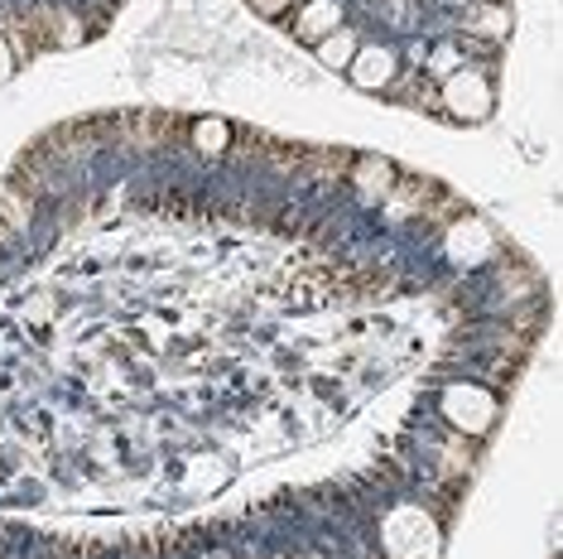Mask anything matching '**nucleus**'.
Returning a JSON list of instances; mask_svg holds the SVG:
<instances>
[{"label": "nucleus", "mask_w": 563, "mask_h": 559, "mask_svg": "<svg viewBox=\"0 0 563 559\" xmlns=\"http://www.w3.org/2000/svg\"><path fill=\"white\" fill-rule=\"evenodd\" d=\"M352 83L366 87V92H376V87H390L395 83V54L390 48H362L352 63Z\"/></svg>", "instance_id": "obj_4"}, {"label": "nucleus", "mask_w": 563, "mask_h": 559, "mask_svg": "<svg viewBox=\"0 0 563 559\" xmlns=\"http://www.w3.org/2000/svg\"><path fill=\"white\" fill-rule=\"evenodd\" d=\"M429 68L433 73H457V68H463V54H457V48H439V54L429 58Z\"/></svg>", "instance_id": "obj_10"}, {"label": "nucleus", "mask_w": 563, "mask_h": 559, "mask_svg": "<svg viewBox=\"0 0 563 559\" xmlns=\"http://www.w3.org/2000/svg\"><path fill=\"white\" fill-rule=\"evenodd\" d=\"M356 184H362L366 194H386V188H390V164L386 160H362V169H356Z\"/></svg>", "instance_id": "obj_9"}, {"label": "nucleus", "mask_w": 563, "mask_h": 559, "mask_svg": "<svg viewBox=\"0 0 563 559\" xmlns=\"http://www.w3.org/2000/svg\"><path fill=\"white\" fill-rule=\"evenodd\" d=\"M492 83L482 78V73H472V68H457L453 78L443 83V107L453 111L457 121H482V117H492Z\"/></svg>", "instance_id": "obj_2"}, {"label": "nucleus", "mask_w": 563, "mask_h": 559, "mask_svg": "<svg viewBox=\"0 0 563 559\" xmlns=\"http://www.w3.org/2000/svg\"><path fill=\"white\" fill-rule=\"evenodd\" d=\"M380 540H386L390 559H433L439 555V526L419 512V506H395L380 526Z\"/></svg>", "instance_id": "obj_1"}, {"label": "nucleus", "mask_w": 563, "mask_h": 559, "mask_svg": "<svg viewBox=\"0 0 563 559\" xmlns=\"http://www.w3.org/2000/svg\"><path fill=\"white\" fill-rule=\"evenodd\" d=\"M10 73H15V48L0 40V83H10Z\"/></svg>", "instance_id": "obj_11"}, {"label": "nucleus", "mask_w": 563, "mask_h": 559, "mask_svg": "<svg viewBox=\"0 0 563 559\" xmlns=\"http://www.w3.org/2000/svg\"><path fill=\"white\" fill-rule=\"evenodd\" d=\"M318 58H323L328 68H347V63L356 58V40L347 30H332L328 40H318Z\"/></svg>", "instance_id": "obj_6"}, {"label": "nucleus", "mask_w": 563, "mask_h": 559, "mask_svg": "<svg viewBox=\"0 0 563 559\" xmlns=\"http://www.w3.org/2000/svg\"><path fill=\"white\" fill-rule=\"evenodd\" d=\"M227 140H232V131H227V121H198L194 125V145L202 150V155H222L227 150Z\"/></svg>", "instance_id": "obj_7"}, {"label": "nucleus", "mask_w": 563, "mask_h": 559, "mask_svg": "<svg viewBox=\"0 0 563 559\" xmlns=\"http://www.w3.org/2000/svg\"><path fill=\"white\" fill-rule=\"evenodd\" d=\"M472 30H477V34H496V40H506V30H510L506 6H477V15H472Z\"/></svg>", "instance_id": "obj_8"}, {"label": "nucleus", "mask_w": 563, "mask_h": 559, "mask_svg": "<svg viewBox=\"0 0 563 559\" xmlns=\"http://www.w3.org/2000/svg\"><path fill=\"white\" fill-rule=\"evenodd\" d=\"M443 415L453 419L463 435H486L496 419V401H492V391H482V386H453L443 396Z\"/></svg>", "instance_id": "obj_3"}, {"label": "nucleus", "mask_w": 563, "mask_h": 559, "mask_svg": "<svg viewBox=\"0 0 563 559\" xmlns=\"http://www.w3.org/2000/svg\"><path fill=\"white\" fill-rule=\"evenodd\" d=\"M332 30H342V6L338 0H313L299 15V40H328Z\"/></svg>", "instance_id": "obj_5"}, {"label": "nucleus", "mask_w": 563, "mask_h": 559, "mask_svg": "<svg viewBox=\"0 0 563 559\" xmlns=\"http://www.w3.org/2000/svg\"><path fill=\"white\" fill-rule=\"evenodd\" d=\"M251 6L261 10V15H271V20H275V15H285V10H289V0H251Z\"/></svg>", "instance_id": "obj_12"}]
</instances>
